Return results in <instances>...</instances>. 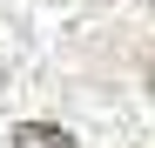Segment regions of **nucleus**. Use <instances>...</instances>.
Here are the masks:
<instances>
[{"instance_id":"2","label":"nucleus","mask_w":155,"mask_h":148,"mask_svg":"<svg viewBox=\"0 0 155 148\" xmlns=\"http://www.w3.org/2000/svg\"><path fill=\"white\" fill-rule=\"evenodd\" d=\"M148 88H155V67H148Z\"/></svg>"},{"instance_id":"1","label":"nucleus","mask_w":155,"mask_h":148,"mask_svg":"<svg viewBox=\"0 0 155 148\" xmlns=\"http://www.w3.org/2000/svg\"><path fill=\"white\" fill-rule=\"evenodd\" d=\"M14 148H74V135L54 128V121H20V128H14Z\"/></svg>"}]
</instances>
